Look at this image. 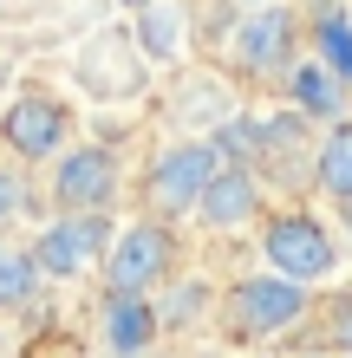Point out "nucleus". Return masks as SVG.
Listing matches in <instances>:
<instances>
[{
    "mask_svg": "<svg viewBox=\"0 0 352 358\" xmlns=\"http://www.w3.org/2000/svg\"><path fill=\"white\" fill-rule=\"evenodd\" d=\"M52 202H59V215H111V202H118V150H105V143L66 150L59 170H52Z\"/></svg>",
    "mask_w": 352,
    "mask_h": 358,
    "instance_id": "8",
    "label": "nucleus"
},
{
    "mask_svg": "<svg viewBox=\"0 0 352 358\" xmlns=\"http://www.w3.org/2000/svg\"><path fill=\"white\" fill-rule=\"evenodd\" d=\"M27 202H33L27 176H20V170H0V235H7V222L27 215Z\"/></svg>",
    "mask_w": 352,
    "mask_h": 358,
    "instance_id": "17",
    "label": "nucleus"
},
{
    "mask_svg": "<svg viewBox=\"0 0 352 358\" xmlns=\"http://www.w3.org/2000/svg\"><path fill=\"white\" fill-rule=\"evenodd\" d=\"M202 228H216V235H235V228H248L261 215V176L255 170H216V182L202 189L196 202Z\"/></svg>",
    "mask_w": 352,
    "mask_h": 358,
    "instance_id": "9",
    "label": "nucleus"
},
{
    "mask_svg": "<svg viewBox=\"0 0 352 358\" xmlns=\"http://www.w3.org/2000/svg\"><path fill=\"white\" fill-rule=\"evenodd\" d=\"M216 150H209V137H190V143H170V150H157L150 157V170H143V208H150L157 222H170V215H196V202H202V189L216 182Z\"/></svg>",
    "mask_w": 352,
    "mask_h": 358,
    "instance_id": "3",
    "label": "nucleus"
},
{
    "mask_svg": "<svg viewBox=\"0 0 352 358\" xmlns=\"http://www.w3.org/2000/svg\"><path fill=\"white\" fill-rule=\"evenodd\" d=\"M33 287H39V261H33V248H13L7 235H0V313L27 306V300H33Z\"/></svg>",
    "mask_w": 352,
    "mask_h": 358,
    "instance_id": "13",
    "label": "nucleus"
},
{
    "mask_svg": "<svg viewBox=\"0 0 352 358\" xmlns=\"http://www.w3.org/2000/svg\"><path fill=\"white\" fill-rule=\"evenodd\" d=\"M314 313V287L281 280V273H241V280L222 293V320H229L235 339H287L294 326H307Z\"/></svg>",
    "mask_w": 352,
    "mask_h": 358,
    "instance_id": "1",
    "label": "nucleus"
},
{
    "mask_svg": "<svg viewBox=\"0 0 352 358\" xmlns=\"http://www.w3.org/2000/svg\"><path fill=\"white\" fill-rule=\"evenodd\" d=\"M170 267H176V235H170V222L143 215V222L124 228V235H111L105 293H150L157 280H170Z\"/></svg>",
    "mask_w": 352,
    "mask_h": 358,
    "instance_id": "4",
    "label": "nucleus"
},
{
    "mask_svg": "<svg viewBox=\"0 0 352 358\" xmlns=\"http://www.w3.org/2000/svg\"><path fill=\"white\" fill-rule=\"evenodd\" d=\"M346 92L352 85L320 59H294V72H287V98L307 124H346Z\"/></svg>",
    "mask_w": 352,
    "mask_h": 358,
    "instance_id": "10",
    "label": "nucleus"
},
{
    "mask_svg": "<svg viewBox=\"0 0 352 358\" xmlns=\"http://www.w3.org/2000/svg\"><path fill=\"white\" fill-rule=\"evenodd\" d=\"M314 189H326L339 208L352 202V117L320 137V150H314Z\"/></svg>",
    "mask_w": 352,
    "mask_h": 358,
    "instance_id": "12",
    "label": "nucleus"
},
{
    "mask_svg": "<svg viewBox=\"0 0 352 358\" xmlns=\"http://www.w3.org/2000/svg\"><path fill=\"white\" fill-rule=\"evenodd\" d=\"M143 52L150 59H176L183 52V7L176 0H157V7H143Z\"/></svg>",
    "mask_w": 352,
    "mask_h": 358,
    "instance_id": "15",
    "label": "nucleus"
},
{
    "mask_svg": "<svg viewBox=\"0 0 352 358\" xmlns=\"http://www.w3.org/2000/svg\"><path fill=\"white\" fill-rule=\"evenodd\" d=\"M314 33H320V66H333L346 85H352V20H346L339 7H326Z\"/></svg>",
    "mask_w": 352,
    "mask_h": 358,
    "instance_id": "16",
    "label": "nucleus"
},
{
    "mask_svg": "<svg viewBox=\"0 0 352 358\" xmlns=\"http://www.w3.org/2000/svg\"><path fill=\"white\" fill-rule=\"evenodd\" d=\"M157 306H150V293H105V345L118 358H143L157 345Z\"/></svg>",
    "mask_w": 352,
    "mask_h": 358,
    "instance_id": "11",
    "label": "nucleus"
},
{
    "mask_svg": "<svg viewBox=\"0 0 352 358\" xmlns=\"http://www.w3.org/2000/svg\"><path fill=\"white\" fill-rule=\"evenodd\" d=\"M346 215H352V202H346Z\"/></svg>",
    "mask_w": 352,
    "mask_h": 358,
    "instance_id": "19",
    "label": "nucleus"
},
{
    "mask_svg": "<svg viewBox=\"0 0 352 358\" xmlns=\"http://www.w3.org/2000/svg\"><path fill=\"white\" fill-rule=\"evenodd\" d=\"M66 137H72V111L52 92H20L7 111H0V143H7L20 163L66 157Z\"/></svg>",
    "mask_w": 352,
    "mask_h": 358,
    "instance_id": "7",
    "label": "nucleus"
},
{
    "mask_svg": "<svg viewBox=\"0 0 352 358\" xmlns=\"http://www.w3.org/2000/svg\"><path fill=\"white\" fill-rule=\"evenodd\" d=\"M294 46H300L294 7H248L235 20V33H229V52H235V66L248 78H287L294 59H300Z\"/></svg>",
    "mask_w": 352,
    "mask_h": 358,
    "instance_id": "5",
    "label": "nucleus"
},
{
    "mask_svg": "<svg viewBox=\"0 0 352 358\" xmlns=\"http://www.w3.org/2000/svg\"><path fill=\"white\" fill-rule=\"evenodd\" d=\"M118 7H131V13H143V7H157V0H118Z\"/></svg>",
    "mask_w": 352,
    "mask_h": 358,
    "instance_id": "18",
    "label": "nucleus"
},
{
    "mask_svg": "<svg viewBox=\"0 0 352 358\" xmlns=\"http://www.w3.org/2000/svg\"><path fill=\"white\" fill-rule=\"evenodd\" d=\"M105 255H111V215H59L33 241L39 280H78L85 267H105Z\"/></svg>",
    "mask_w": 352,
    "mask_h": 358,
    "instance_id": "6",
    "label": "nucleus"
},
{
    "mask_svg": "<svg viewBox=\"0 0 352 358\" xmlns=\"http://www.w3.org/2000/svg\"><path fill=\"white\" fill-rule=\"evenodd\" d=\"M261 255H267V273L281 280H300V287H320L326 273L339 267V241L333 228L307 208H281V215L261 222Z\"/></svg>",
    "mask_w": 352,
    "mask_h": 358,
    "instance_id": "2",
    "label": "nucleus"
},
{
    "mask_svg": "<svg viewBox=\"0 0 352 358\" xmlns=\"http://www.w3.org/2000/svg\"><path fill=\"white\" fill-rule=\"evenodd\" d=\"M202 306H216L209 280H183V287H170V293L157 300V326H163V332H190V326L202 320Z\"/></svg>",
    "mask_w": 352,
    "mask_h": 358,
    "instance_id": "14",
    "label": "nucleus"
}]
</instances>
